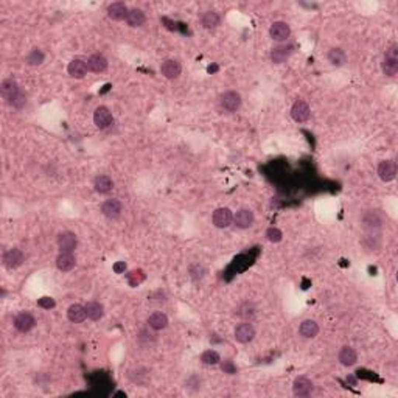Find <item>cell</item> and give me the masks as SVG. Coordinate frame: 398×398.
Listing matches in <instances>:
<instances>
[{
  "mask_svg": "<svg viewBox=\"0 0 398 398\" xmlns=\"http://www.w3.org/2000/svg\"><path fill=\"white\" fill-rule=\"evenodd\" d=\"M218 106H219L221 112H226V114L237 112L240 109V106H241V95L237 90L224 92V93L219 95Z\"/></svg>",
  "mask_w": 398,
  "mask_h": 398,
  "instance_id": "6da1fadb",
  "label": "cell"
},
{
  "mask_svg": "<svg viewBox=\"0 0 398 398\" xmlns=\"http://www.w3.org/2000/svg\"><path fill=\"white\" fill-rule=\"evenodd\" d=\"M327 59L330 61V64H331V65L341 67V65H344V64L347 62V55H345V52H344L342 48H339V47H335V48H331L330 52H328V55H327Z\"/></svg>",
  "mask_w": 398,
  "mask_h": 398,
  "instance_id": "f546056e",
  "label": "cell"
},
{
  "mask_svg": "<svg viewBox=\"0 0 398 398\" xmlns=\"http://www.w3.org/2000/svg\"><path fill=\"white\" fill-rule=\"evenodd\" d=\"M58 246L61 249V252H72L77 249L78 246V238L73 232H62L58 235Z\"/></svg>",
  "mask_w": 398,
  "mask_h": 398,
  "instance_id": "8fae6325",
  "label": "cell"
},
{
  "mask_svg": "<svg viewBox=\"0 0 398 398\" xmlns=\"http://www.w3.org/2000/svg\"><path fill=\"white\" fill-rule=\"evenodd\" d=\"M222 370H226V372H229V373H234V372H235V367H234L232 362H226V364H222Z\"/></svg>",
  "mask_w": 398,
  "mask_h": 398,
  "instance_id": "b9f144b4",
  "label": "cell"
},
{
  "mask_svg": "<svg viewBox=\"0 0 398 398\" xmlns=\"http://www.w3.org/2000/svg\"><path fill=\"white\" fill-rule=\"evenodd\" d=\"M87 69L93 73H102L108 69V59L102 53H95L87 59Z\"/></svg>",
  "mask_w": 398,
  "mask_h": 398,
  "instance_id": "44dd1931",
  "label": "cell"
},
{
  "mask_svg": "<svg viewBox=\"0 0 398 398\" xmlns=\"http://www.w3.org/2000/svg\"><path fill=\"white\" fill-rule=\"evenodd\" d=\"M310 114H311L310 106H308L307 102H304V100H297V102H295V103L292 105V108H291V117H292V120L297 121V123H305V121H308Z\"/></svg>",
  "mask_w": 398,
  "mask_h": 398,
  "instance_id": "ba28073f",
  "label": "cell"
},
{
  "mask_svg": "<svg viewBox=\"0 0 398 398\" xmlns=\"http://www.w3.org/2000/svg\"><path fill=\"white\" fill-rule=\"evenodd\" d=\"M93 123H95L96 128L106 129V128H109L111 124L114 123V117H112L111 111H109L106 106H100V108H96L95 112H93Z\"/></svg>",
  "mask_w": 398,
  "mask_h": 398,
  "instance_id": "8992f818",
  "label": "cell"
},
{
  "mask_svg": "<svg viewBox=\"0 0 398 398\" xmlns=\"http://www.w3.org/2000/svg\"><path fill=\"white\" fill-rule=\"evenodd\" d=\"M160 72H162V75H163L165 78H168V80H176V78H179V75H181V72H182V65H181V62L176 61V59H167V61L162 62Z\"/></svg>",
  "mask_w": 398,
  "mask_h": 398,
  "instance_id": "7c38bea8",
  "label": "cell"
},
{
  "mask_svg": "<svg viewBox=\"0 0 398 398\" xmlns=\"http://www.w3.org/2000/svg\"><path fill=\"white\" fill-rule=\"evenodd\" d=\"M384 224V216L380 210H367L362 215V226L369 232H378Z\"/></svg>",
  "mask_w": 398,
  "mask_h": 398,
  "instance_id": "3957f363",
  "label": "cell"
},
{
  "mask_svg": "<svg viewBox=\"0 0 398 398\" xmlns=\"http://www.w3.org/2000/svg\"><path fill=\"white\" fill-rule=\"evenodd\" d=\"M86 311H87V317L90 320H100L105 316V307L100 302H89L86 305Z\"/></svg>",
  "mask_w": 398,
  "mask_h": 398,
  "instance_id": "1f68e13d",
  "label": "cell"
},
{
  "mask_svg": "<svg viewBox=\"0 0 398 398\" xmlns=\"http://www.w3.org/2000/svg\"><path fill=\"white\" fill-rule=\"evenodd\" d=\"M0 93H2L4 100H7L8 103H11L13 100L20 93V89H19L17 83L13 78H8V80H5L2 84H0Z\"/></svg>",
  "mask_w": 398,
  "mask_h": 398,
  "instance_id": "e0dca14e",
  "label": "cell"
},
{
  "mask_svg": "<svg viewBox=\"0 0 398 398\" xmlns=\"http://www.w3.org/2000/svg\"><path fill=\"white\" fill-rule=\"evenodd\" d=\"M201 361L207 366H216L219 361H221V356L218 352L215 350H206L203 355H201Z\"/></svg>",
  "mask_w": 398,
  "mask_h": 398,
  "instance_id": "d590c367",
  "label": "cell"
},
{
  "mask_svg": "<svg viewBox=\"0 0 398 398\" xmlns=\"http://www.w3.org/2000/svg\"><path fill=\"white\" fill-rule=\"evenodd\" d=\"M128 7L124 5L123 2H115V4H111L108 7V16L109 19L112 20H123V19H126L128 16Z\"/></svg>",
  "mask_w": 398,
  "mask_h": 398,
  "instance_id": "603a6c76",
  "label": "cell"
},
{
  "mask_svg": "<svg viewBox=\"0 0 398 398\" xmlns=\"http://www.w3.org/2000/svg\"><path fill=\"white\" fill-rule=\"evenodd\" d=\"M291 35V28H289V25L283 20H277V22H274L271 25V28H269V36L274 39V41H277V42H283L289 38Z\"/></svg>",
  "mask_w": 398,
  "mask_h": 398,
  "instance_id": "52a82bcc",
  "label": "cell"
},
{
  "mask_svg": "<svg viewBox=\"0 0 398 398\" xmlns=\"http://www.w3.org/2000/svg\"><path fill=\"white\" fill-rule=\"evenodd\" d=\"M292 392L295 396H308L313 392V381L307 377H297L292 383Z\"/></svg>",
  "mask_w": 398,
  "mask_h": 398,
  "instance_id": "9a60e30c",
  "label": "cell"
},
{
  "mask_svg": "<svg viewBox=\"0 0 398 398\" xmlns=\"http://www.w3.org/2000/svg\"><path fill=\"white\" fill-rule=\"evenodd\" d=\"M126 23H128V27H131V28H137V27H142V25L145 23V20H146V16H145V13L142 11V10H139V8H132V10H129L128 11V16H126Z\"/></svg>",
  "mask_w": 398,
  "mask_h": 398,
  "instance_id": "484cf974",
  "label": "cell"
},
{
  "mask_svg": "<svg viewBox=\"0 0 398 398\" xmlns=\"http://www.w3.org/2000/svg\"><path fill=\"white\" fill-rule=\"evenodd\" d=\"M378 176L383 182H390L396 178V163L393 160H383L378 165Z\"/></svg>",
  "mask_w": 398,
  "mask_h": 398,
  "instance_id": "5bb4252c",
  "label": "cell"
},
{
  "mask_svg": "<svg viewBox=\"0 0 398 398\" xmlns=\"http://www.w3.org/2000/svg\"><path fill=\"white\" fill-rule=\"evenodd\" d=\"M235 341L240 342V344H247V342H251L254 338H255V328L251 322H241L240 325H237L235 331Z\"/></svg>",
  "mask_w": 398,
  "mask_h": 398,
  "instance_id": "5b68a950",
  "label": "cell"
},
{
  "mask_svg": "<svg viewBox=\"0 0 398 398\" xmlns=\"http://www.w3.org/2000/svg\"><path fill=\"white\" fill-rule=\"evenodd\" d=\"M67 317H69V320L73 322V323H81V322H84L86 317H87L86 307H83V305H80V304L70 305L69 310H67Z\"/></svg>",
  "mask_w": 398,
  "mask_h": 398,
  "instance_id": "7402d4cb",
  "label": "cell"
},
{
  "mask_svg": "<svg viewBox=\"0 0 398 398\" xmlns=\"http://www.w3.org/2000/svg\"><path fill=\"white\" fill-rule=\"evenodd\" d=\"M266 238H268V241H271V243H280L282 238H283V234H282V230L277 229V227H269V229L266 230Z\"/></svg>",
  "mask_w": 398,
  "mask_h": 398,
  "instance_id": "74e56055",
  "label": "cell"
},
{
  "mask_svg": "<svg viewBox=\"0 0 398 398\" xmlns=\"http://www.w3.org/2000/svg\"><path fill=\"white\" fill-rule=\"evenodd\" d=\"M25 103H27V96H25V93L20 92V93L13 100V102H11L10 105H11L13 108H16V109H20V108L25 106Z\"/></svg>",
  "mask_w": 398,
  "mask_h": 398,
  "instance_id": "ab89813d",
  "label": "cell"
},
{
  "mask_svg": "<svg viewBox=\"0 0 398 398\" xmlns=\"http://www.w3.org/2000/svg\"><path fill=\"white\" fill-rule=\"evenodd\" d=\"M23 252L20 251V249H10L8 252H5V255H4V264H5V268H8V269H16V268H19L22 263H23Z\"/></svg>",
  "mask_w": 398,
  "mask_h": 398,
  "instance_id": "d6986e66",
  "label": "cell"
},
{
  "mask_svg": "<svg viewBox=\"0 0 398 398\" xmlns=\"http://www.w3.org/2000/svg\"><path fill=\"white\" fill-rule=\"evenodd\" d=\"M255 313H257V310H255L254 304H251V302L241 304V305L238 307V310H237V316L241 317V319H244V320H251V319L255 316Z\"/></svg>",
  "mask_w": 398,
  "mask_h": 398,
  "instance_id": "d6a6232c",
  "label": "cell"
},
{
  "mask_svg": "<svg viewBox=\"0 0 398 398\" xmlns=\"http://www.w3.org/2000/svg\"><path fill=\"white\" fill-rule=\"evenodd\" d=\"M126 279H128V283H129L132 288H136V286H139V285H142V283L145 282L146 276H145V272H143L142 269H134V271H131V272L128 274Z\"/></svg>",
  "mask_w": 398,
  "mask_h": 398,
  "instance_id": "836d02e7",
  "label": "cell"
},
{
  "mask_svg": "<svg viewBox=\"0 0 398 398\" xmlns=\"http://www.w3.org/2000/svg\"><path fill=\"white\" fill-rule=\"evenodd\" d=\"M338 359H339V362H341L342 366H345V367H352V366H355L356 361H358V353H356L355 348L345 345V347H342L341 350H339Z\"/></svg>",
  "mask_w": 398,
  "mask_h": 398,
  "instance_id": "ffe728a7",
  "label": "cell"
},
{
  "mask_svg": "<svg viewBox=\"0 0 398 398\" xmlns=\"http://www.w3.org/2000/svg\"><path fill=\"white\" fill-rule=\"evenodd\" d=\"M206 268L203 266V264H194V266H191L190 268V277L194 280V282H197V280H203L204 279V276H206Z\"/></svg>",
  "mask_w": 398,
  "mask_h": 398,
  "instance_id": "8d00e7d4",
  "label": "cell"
},
{
  "mask_svg": "<svg viewBox=\"0 0 398 398\" xmlns=\"http://www.w3.org/2000/svg\"><path fill=\"white\" fill-rule=\"evenodd\" d=\"M298 333H301L304 338L307 339H311V338H316L317 333H319V325L317 322L311 320V319H307L301 323V327H298Z\"/></svg>",
  "mask_w": 398,
  "mask_h": 398,
  "instance_id": "4316f807",
  "label": "cell"
},
{
  "mask_svg": "<svg viewBox=\"0 0 398 398\" xmlns=\"http://www.w3.org/2000/svg\"><path fill=\"white\" fill-rule=\"evenodd\" d=\"M93 187L98 193L106 194L114 188V182L109 176H106V174H100V176H96L93 181Z\"/></svg>",
  "mask_w": 398,
  "mask_h": 398,
  "instance_id": "83f0119b",
  "label": "cell"
},
{
  "mask_svg": "<svg viewBox=\"0 0 398 398\" xmlns=\"http://www.w3.org/2000/svg\"><path fill=\"white\" fill-rule=\"evenodd\" d=\"M44 59H45V55H44L42 50H39V48H33L31 52L28 53V56H27L28 65H41L44 62Z\"/></svg>",
  "mask_w": 398,
  "mask_h": 398,
  "instance_id": "e575fe53",
  "label": "cell"
},
{
  "mask_svg": "<svg viewBox=\"0 0 398 398\" xmlns=\"http://www.w3.org/2000/svg\"><path fill=\"white\" fill-rule=\"evenodd\" d=\"M201 23H203V27L207 28V30H215V28L219 27L221 17L216 11H206L201 17Z\"/></svg>",
  "mask_w": 398,
  "mask_h": 398,
  "instance_id": "f1b7e54d",
  "label": "cell"
},
{
  "mask_svg": "<svg viewBox=\"0 0 398 398\" xmlns=\"http://www.w3.org/2000/svg\"><path fill=\"white\" fill-rule=\"evenodd\" d=\"M38 307H41L44 310H52V308L56 307V302H55V298H52V297H41L38 301Z\"/></svg>",
  "mask_w": 398,
  "mask_h": 398,
  "instance_id": "f35d334b",
  "label": "cell"
},
{
  "mask_svg": "<svg viewBox=\"0 0 398 398\" xmlns=\"http://www.w3.org/2000/svg\"><path fill=\"white\" fill-rule=\"evenodd\" d=\"M77 264V260H75L73 254L72 252H61L58 257H56V266L59 271L62 272H69L75 268Z\"/></svg>",
  "mask_w": 398,
  "mask_h": 398,
  "instance_id": "d4e9b609",
  "label": "cell"
},
{
  "mask_svg": "<svg viewBox=\"0 0 398 398\" xmlns=\"http://www.w3.org/2000/svg\"><path fill=\"white\" fill-rule=\"evenodd\" d=\"M124 271H126V263H124V261H117L114 264V272L115 274H123Z\"/></svg>",
  "mask_w": 398,
  "mask_h": 398,
  "instance_id": "60d3db41",
  "label": "cell"
},
{
  "mask_svg": "<svg viewBox=\"0 0 398 398\" xmlns=\"http://www.w3.org/2000/svg\"><path fill=\"white\" fill-rule=\"evenodd\" d=\"M381 69L386 77H395L398 73V45L396 44H393L392 47H389L386 50Z\"/></svg>",
  "mask_w": 398,
  "mask_h": 398,
  "instance_id": "7a4b0ae2",
  "label": "cell"
},
{
  "mask_svg": "<svg viewBox=\"0 0 398 398\" xmlns=\"http://www.w3.org/2000/svg\"><path fill=\"white\" fill-rule=\"evenodd\" d=\"M212 221H213V224H215V227H218V229H226V227H229L230 224L234 222V213H232V210L227 209V207H219V209H216V210L213 212Z\"/></svg>",
  "mask_w": 398,
  "mask_h": 398,
  "instance_id": "277c9868",
  "label": "cell"
},
{
  "mask_svg": "<svg viewBox=\"0 0 398 398\" xmlns=\"http://www.w3.org/2000/svg\"><path fill=\"white\" fill-rule=\"evenodd\" d=\"M294 52V47L289 44H282L271 50V61L274 64H283Z\"/></svg>",
  "mask_w": 398,
  "mask_h": 398,
  "instance_id": "9c48e42d",
  "label": "cell"
},
{
  "mask_svg": "<svg viewBox=\"0 0 398 398\" xmlns=\"http://www.w3.org/2000/svg\"><path fill=\"white\" fill-rule=\"evenodd\" d=\"M254 213L249 209H240L234 215V224L238 229H249L254 224Z\"/></svg>",
  "mask_w": 398,
  "mask_h": 398,
  "instance_id": "4fadbf2b",
  "label": "cell"
},
{
  "mask_svg": "<svg viewBox=\"0 0 398 398\" xmlns=\"http://www.w3.org/2000/svg\"><path fill=\"white\" fill-rule=\"evenodd\" d=\"M36 325V319L30 313H20L14 319V328L20 333H28Z\"/></svg>",
  "mask_w": 398,
  "mask_h": 398,
  "instance_id": "30bf717a",
  "label": "cell"
},
{
  "mask_svg": "<svg viewBox=\"0 0 398 398\" xmlns=\"http://www.w3.org/2000/svg\"><path fill=\"white\" fill-rule=\"evenodd\" d=\"M87 61L81 59V58H75L69 62V67H67V72L72 78H83L86 72H87Z\"/></svg>",
  "mask_w": 398,
  "mask_h": 398,
  "instance_id": "ac0fdd59",
  "label": "cell"
},
{
  "mask_svg": "<svg viewBox=\"0 0 398 398\" xmlns=\"http://www.w3.org/2000/svg\"><path fill=\"white\" fill-rule=\"evenodd\" d=\"M362 246L367 252L378 251V249L381 247V238L377 235V232H370L369 235H366L362 238Z\"/></svg>",
  "mask_w": 398,
  "mask_h": 398,
  "instance_id": "4dcf8cb0",
  "label": "cell"
},
{
  "mask_svg": "<svg viewBox=\"0 0 398 398\" xmlns=\"http://www.w3.org/2000/svg\"><path fill=\"white\" fill-rule=\"evenodd\" d=\"M121 212H123V206L118 199H108V201H105L102 204V213L109 219L120 218Z\"/></svg>",
  "mask_w": 398,
  "mask_h": 398,
  "instance_id": "2e32d148",
  "label": "cell"
},
{
  "mask_svg": "<svg viewBox=\"0 0 398 398\" xmlns=\"http://www.w3.org/2000/svg\"><path fill=\"white\" fill-rule=\"evenodd\" d=\"M148 325L151 327L153 330H156V331L163 330V328H167V325H168V317H167V314L162 313V311H154L151 316L148 317Z\"/></svg>",
  "mask_w": 398,
  "mask_h": 398,
  "instance_id": "cb8c5ba5",
  "label": "cell"
}]
</instances>
